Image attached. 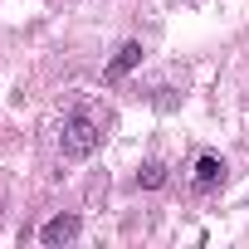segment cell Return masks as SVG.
Segmentation results:
<instances>
[{"mask_svg": "<svg viewBox=\"0 0 249 249\" xmlns=\"http://www.w3.org/2000/svg\"><path fill=\"white\" fill-rule=\"evenodd\" d=\"M98 122H93V112H73L69 122H64V132H59V152H64V161H83V157H93L98 152Z\"/></svg>", "mask_w": 249, "mask_h": 249, "instance_id": "6da1fadb", "label": "cell"}, {"mask_svg": "<svg viewBox=\"0 0 249 249\" xmlns=\"http://www.w3.org/2000/svg\"><path fill=\"white\" fill-rule=\"evenodd\" d=\"M78 230H83V220H78V215H54V220H44V230H39V244H49V249H59V244H73V239H78Z\"/></svg>", "mask_w": 249, "mask_h": 249, "instance_id": "7a4b0ae2", "label": "cell"}, {"mask_svg": "<svg viewBox=\"0 0 249 249\" xmlns=\"http://www.w3.org/2000/svg\"><path fill=\"white\" fill-rule=\"evenodd\" d=\"M142 54H147V49H142V39H127V44H117V54L107 59V69H103V73H107V78H122V73H132V69L142 64Z\"/></svg>", "mask_w": 249, "mask_h": 249, "instance_id": "3957f363", "label": "cell"}, {"mask_svg": "<svg viewBox=\"0 0 249 249\" xmlns=\"http://www.w3.org/2000/svg\"><path fill=\"white\" fill-rule=\"evenodd\" d=\"M215 186H225V161L205 152V157L196 161V191H215Z\"/></svg>", "mask_w": 249, "mask_h": 249, "instance_id": "277c9868", "label": "cell"}, {"mask_svg": "<svg viewBox=\"0 0 249 249\" xmlns=\"http://www.w3.org/2000/svg\"><path fill=\"white\" fill-rule=\"evenodd\" d=\"M137 186H142V191H157V186H166V166H161V161H147V166L137 171Z\"/></svg>", "mask_w": 249, "mask_h": 249, "instance_id": "5b68a950", "label": "cell"}]
</instances>
